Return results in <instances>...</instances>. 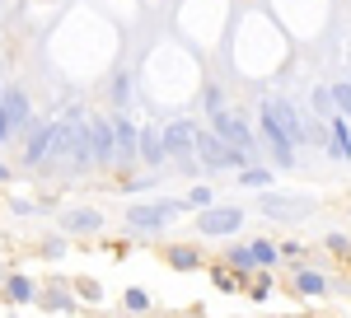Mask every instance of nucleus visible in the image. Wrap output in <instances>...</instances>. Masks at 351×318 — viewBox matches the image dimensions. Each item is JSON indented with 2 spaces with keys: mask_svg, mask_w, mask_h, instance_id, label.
I'll return each instance as SVG.
<instances>
[{
  "mask_svg": "<svg viewBox=\"0 0 351 318\" xmlns=\"http://www.w3.org/2000/svg\"><path fill=\"white\" fill-rule=\"evenodd\" d=\"M197 159H202V169H206V173H239V169L253 164L239 145L220 140L211 127H197Z\"/></svg>",
  "mask_w": 351,
  "mask_h": 318,
  "instance_id": "f257e3e1",
  "label": "nucleus"
},
{
  "mask_svg": "<svg viewBox=\"0 0 351 318\" xmlns=\"http://www.w3.org/2000/svg\"><path fill=\"white\" fill-rule=\"evenodd\" d=\"M183 211H188L183 197H169V201H164V197L160 201H132V206H127V230H136L141 238L145 234H164Z\"/></svg>",
  "mask_w": 351,
  "mask_h": 318,
  "instance_id": "f03ea898",
  "label": "nucleus"
},
{
  "mask_svg": "<svg viewBox=\"0 0 351 318\" xmlns=\"http://www.w3.org/2000/svg\"><path fill=\"white\" fill-rule=\"evenodd\" d=\"M211 132L220 136V140H230V145H239L243 155L253 159H263V145H258V127L243 117L239 108H220V112H211Z\"/></svg>",
  "mask_w": 351,
  "mask_h": 318,
  "instance_id": "7ed1b4c3",
  "label": "nucleus"
},
{
  "mask_svg": "<svg viewBox=\"0 0 351 318\" xmlns=\"http://www.w3.org/2000/svg\"><path fill=\"white\" fill-rule=\"evenodd\" d=\"M108 122H112V145H117V169L127 178L136 164H141V122L132 117V108H112Z\"/></svg>",
  "mask_w": 351,
  "mask_h": 318,
  "instance_id": "20e7f679",
  "label": "nucleus"
},
{
  "mask_svg": "<svg viewBox=\"0 0 351 318\" xmlns=\"http://www.w3.org/2000/svg\"><path fill=\"white\" fill-rule=\"evenodd\" d=\"M253 127H258V136H263L267 155L276 159V169H291V164H295V140L276 127V117H271V103H267V99L258 103V122H253Z\"/></svg>",
  "mask_w": 351,
  "mask_h": 318,
  "instance_id": "39448f33",
  "label": "nucleus"
},
{
  "mask_svg": "<svg viewBox=\"0 0 351 318\" xmlns=\"http://www.w3.org/2000/svg\"><path fill=\"white\" fill-rule=\"evenodd\" d=\"M164 150H169V159H178L188 169L192 159H197V122H188V117L164 122Z\"/></svg>",
  "mask_w": 351,
  "mask_h": 318,
  "instance_id": "423d86ee",
  "label": "nucleus"
},
{
  "mask_svg": "<svg viewBox=\"0 0 351 318\" xmlns=\"http://www.w3.org/2000/svg\"><path fill=\"white\" fill-rule=\"evenodd\" d=\"M84 136H89V150H94V169H117V145H112V122L108 117H89L84 122Z\"/></svg>",
  "mask_w": 351,
  "mask_h": 318,
  "instance_id": "0eeeda50",
  "label": "nucleus"
},
{
  "mask_svg": "<svg viewBox=\"0 0 351 318\" xmlns=\"http://www.w3.org/2000/svg\"><path fill=\"white\" fill-rule=\"evenodd\" d=\"M239 225H243L239 206H211V211H197V234H202V238L239 234Z\"/></svg>",
  "mask_w": 351,
  "mask_h": 318,
  "instance_id": "6e6552de",
  "label": "nucleus"
},
{
  "mask_svg": "<svg viewBox=\"0 0 351 318\" xmlns=\"http://www.w3.org/2000/svg\"><path fill=\"white\" fill-rule=\"evenodd\" d=\"M258 211L271 215V220H300V215L314 211V197H300V201H295L291 192H276V187H271V192L258 197Z\"/></svg>",
  "mask_w": 351,
  "mask_h": 318,
  "instance_id": "1a4fd4ad",
  "label": "nucleus"
},
{
  "mask_svg": "<svg viewBox=\"0 0 351 318\" xmlns=\"http://www.w3.org/2000/svg\"><path fill=\"white\" fill-rule=\"evenodd\" d=\"M38 304H43L47 314H80V295H75V286H66L61 276L38 291Z\"/></svg>",
  "mask_w": 351,
  "mask_h": 318,
  "instance_id": "9d476101",
  "label": "nucleus"
},
{
  "mask_svg": "<svg viewBox=\"0 0 351 318\" xmlns=\"http://www.w3.org/2000/svg\"><path fill=\"white\" fill-rule=\"evenodd\" d=\"M61 230L66 234H84V238L104 234V211L99 206H71V211H61Z\"/></svg>",
  "mask_w": 351,
  "mask_h": 318,
  "instance_id": "9b49d317",
  "label": "nucleus"
},
{
  "mask_svg": "<svg viewBox=\"0 0 351 318\" xmlns=\"http://www.w3.org/2000/svg\"><path fill=\"white\" fill-rule=\"evenodd\" d=\"M52 132H56V122H33V127L24 132V164H28V169L47 164V150H52Z\"/></svg>",
  "mask_w": 351,
  "mask_h": 318,
  "instance_id": "f8f14e48",
  "label": "nucleus"
},
{
  "mask_svg": "<svg viewBox=\"0 0 351 318\" xmlns=\"http://www.w3.org/2000/svg\"><path fill=\"white\" fill-rule=\"evenodd\" d=\"M291 286H295L300 299H319V295L332 291V281H328V271H319L314 262H300L295 271H291Z\"/></svg>",
  "mask_w": 351,
  "mask_h": 318,
  "instance_id": "ddd939ff",
  "label": "nucleus"
},
{
  "mask_svg": "<svg viewBox=\"0 0 351 318\" xmlns=\"http://www.w3.org/2000/svg\"><path fill=\"white\" fill-rule=\"evenodd\" d=\"M0 108H5V117L14 122V136H24L28 127H33V103H28V94L19 84H10V89L0 94Z\"/></svg>",
  "mask_w": 351,
  "mask_h": 318,
  "instance_id": "4468645a",
  "label": "nucleus"
},
{
  "mask_svg": "<svg viewBox=\"0 0 351 318\" xmlns=\"http://www.w3.org/2000/svg\"><path fill=\"white\" fill-rule=\"evenodd\" d=\"M164 267L169 271H206L202 243H164Z\"/></svg>",
  "mask_w": 351,
  "mask_h": 318,
  "instance_id": "2eb2a0df",
  "label": "nucleus"
},
{
  "mask_svg": "<svg viewBox=\"0 0 351 318\" xmlns=\"http://www.w3.org/2000/svg\"><path fill=\"white\" fill-rule=\"evenodd\" d=\"M38 291H43V286H38L28 271H10L5 286H0V295H5L10 304H38Z\"/></svg>",
  "mask_w": 351,
  "mask_h": 318,
  "instance_id": "dca6fc26",
  "label": "nucleus"
},
{
  "mask_svg": "<svg viewBox=\"0 0 351 318\" xmlns=\"http://www.w3.org/2000/svg\"><path fill=\"white\" fill-rule=\"evenodd\" d=\"M169 150H164V127L155 122H141V164H150V169H160Z\"/></svg>",
  "mask_w": 351,
  "mask_h": 318,
  "instance_id": "f3484780",
  "label": "nucleus"
},
{
  "mask_svg": "<svg viewBox=\"0 0 351 318\" xmlns=\"http://www.w3.org/2000/svg\"><path fill=\"white\" fill-rule=\"evenodd\" d=\"M332 159H351V127H347V117L342 112H332L328 117V145H324Z\"/></svg>",
  "mask_w": 351,
  "mask_h": 318,
  "instance_id": "a211bd4d",
  "label": "nucleus"
},
{
  "mask_svg": "<svg viewBox=\"0 0 351 318\" xmlns=\"http://www.w3.org/2000/svg\"><path fill=\"white\" fill-rule=\"evenodd\" d=\"M220 262H225V267H234V271H239L243 281H248V276H258V271H263V267H258V258H253V243H230V248H225V258H220Z\"/></svg>",
  "mask_w": 351,
  "mask_h": 318,
  "instance_id": "6ab92c4d",
  "label": "nucleus"
},
{
  "mask_svg": "<svg viewBox=\"0 0 351 318\" xmlns=\"http://www.w3.org/2000/svg\"><path fill=\"white\" fill-rule=\"evenodd\" d=\"M206 271H211V286H216L220 295H239V291H248V281H243V276L234 271V267H225V262H211Z\"/></svg>",
  "mask_w": 351,
  "mask_h": 318,
  "instance_id": "aec40b11",
  "label": "nucleus"
},
{
  "mask_svg": "<svg viewBox=\"0 0 351 318\" xmlns=\"http://www.w3.org/2000/svg\"><path fill=\"white\" fill-rule=\"evenodd\" d=\"M271 169H263V164H248V169H239V187H248V192H271Z\"/></svg>",
  "mask_w": 351,
  "mask_h": 318,
  "instance_id": "412c9836",
  "label": "nucleus"
},
{
  "mask_svg": "<svg viewBox=\"0 0 351 318\" xmlns=\"http://www.w3.org/2000/svg\"><path fill=\"white\" fill-rule=\"evenodd\" d=\"M122 314H127V318H145V314H150V291L127 286V291H122Z\"/></svg>",
  "mask_w": 351,
  "mask_h": 318,
  "instance_id": "4be33fe9",
  "label": "nucleus"
},
{
  "mask_svg": "<svg viewBox=\"0 0 351 318\" xmlns=\"http://www.w3.org/2000/svg\"><path fill=\"white\" fill-rule=\"evenodd\" d=\"M253 258H258L263 271H276L281 267V243L276 238H253Z\"/></svg>",
  "mask_w": 351,
  "mask_h": 318,
  "instance_id": "5701e85b",
  "label": "nucleus"
},
{
  "mask_svg": "<svg viewBox=\"0 0 351 318\" xmlns=\"http://www.w3.org/2000/svg\"><path fill=\"white\" fill-rule=\"evenodd\" d=\"M183 206H188V211H211V206H216V187L211 183H192L188 197H183Z\"/></svg>",
  "mask_w": 351,
  "mask_h": 318,
  "instance_id": "b1692460",
  "label": "nucleus"
},
{
  "mask_svg": "<svg viewBox=\"0 0 351 318\" xmlns=\"http://www.w3.org/2000/svg\"><path fill=\"white\" fill-rule=\"evenodd\" d=\"M132 99H136V75L132 71L112 75V108H132Z\"/></svg>",
  "mask_w": 351,
  "mask_h": 318,
  "instance_id": "393cba45",
  "label": "nucleus"
},
{
  "mask_svg": "<svg viewBox=\"0 0 351 318\" xmlns=\"http://www.w3.org/2000/svg\"><path fill=\"white\" fill-rule=\"evenodd\" d=\"M155 187H160V169H150V173H127V178H122V192H127V197L155 192Z\"/></svg>",
  "mask_w": 351,
  "mask_h": 318,
  "instance_id": "a878e982",
  "label": "nucleus"
},
{
  "mask_svg": "<svg viewBox=\"0 0 351 318\" xmlns=\"http://www.w3.org/2000/svg\"><path fill=\"white\" fill-rule=\"evenodd\" d=\"M324 248L332 253V258L351 262V234H347V230H332V234H324Z\"/></svg>",
  "mask_w": 351,
  "mask_h": 318,
  "instance_id": "bb28decb",
  "label": "nucleus"
},
{
  "mask_svg": "<svg viewBox=\"0 0 351 318\" xmlns=\"http://www.w3.org/2000/svg\"><path fill=\"white\" fill-rule=\"evenodd\" d=\"M309 99H314V112H324V122L337 112V103H332V84H314V89H309Z\"/></svg>",
  "mask_w": 351,
  "mask_h": 318,
  "instance_id": "cd10ccee",
  "label": "nucleus"
},
{
  "mask_svg": "<svg viewBox=\"0 0 351 318\" xmlns=\"http://www.w3.org/2000/svg\"><path fill=\"white\" fill-rule=\"evenodd\" d=\"M271 281H276V271H258V276L248 281V299H258V304H263V299L271 295Z\"/></svg>",
  "mask_w": 351,
  "mask_h": 318,
  "instance_id": "c85d7f7f",
  "label": "nucleus"
},
{
  "mask_svg": "<svg viewBox=\"0 0 351 318\" xmlns=\"http://www.w3.org/2000/svg\"><path fill=\"white\" fill-rule=\"evenodd\" d=\"M202 108H206V117L220 112V108H230L225 103V89H220V84H206V89H202Z\"/></svg>",
  "mask_w": 351,
  "mask_h": 318,
  "instance_id": "c756f323",
  "label": "nucleus"
},
{
  "mask_svg": "<svg viewBox=\"0 0 351 318\" xmlns=\"http://www.w3.org/2000/svg\"><path fill=\"white\" fill-rule=\"evenodd\" d=\"M75 295H80V304H99V299H104V286L89 281V276H80V281H75Z\"/></svg>",
  "mask_w": 351,
  "mask_h": 318,
  "instance_id": "7c9ffc66",
  "label": "nucleus"
},
{
  "mask_svg": "<svg viewBox=\"0 0 351 318\" xmlns=\"http://www.w3.org/2000/svg\"><path fill=\"white\" fill-rule=\"evenodd\" d=\"M332 103H337V112L347 117V127H351V80H342V84H332Z\"/></svg>",
  "mask_w": 351,
  "mask_h": 318,
  "instance_id": "2f4dec72",
  "label": "nucleus"
},
{
  "mask_svg": "<svg viewBox=\"0 0 351 318\" xmlns=\"http://www.w3.org/2000/svg\"><path fill=\"white\" fill-rule=\"evenodd\" d=\"M38 248H43V258H66V248H71V238H66V234H47L43 243H38Z\"/></svg>",
  "mask_w": 351,
  "mask_h": 318,
  "instance_id": "473e14b6",
  "label": "nucleus"
},
{
  "mask_svg": "<svg viewBox=\"0 0 351 318\" xmlns=\"http://www.w3.org/2000/svg\"><path fill=\"white\" fill-rule=\"evenodd\" d=\"M286 258H291V262L304 258V238H286V243H281V262H286Z\"/></svg>",
  "mask_w": 351,
  "mask_h": 318,
  "instance_id": "72a5a7b5",
  "label": "nucleus"
},
{
  "mask_svg": "<svg viewBox=\"0 0 351 318\" xmlns=\"http://www.w3.org/2000/svg\"><path fill=\"white\" fill-rule=\"evenodd\" d=\"M5 140H14V122H10L5 108H0V145H5Z\"/></svg>",
  "mask_w": 351,
  "mask_h": 318,
  "instance_id": "f704fd0d",
  "label": "nucleus"
},
{
  "mask_svg": "<svg viewBox=\"0 0 351 318\" xmlns=\"http://www.w3.org/2000/svg\"><path fill=\"white\" fill-rule=\"evenodd\" d=\"M10 178H14V169H10V164H0V183H10Z\"/></svg>",
  "mask_w": 351,
  "mask_h": 318,
  "instance_id": "c9c22d12",
  "label": "nucleus"
},
{
  "mask_svg": "<svg viewBox=\"0 0 351 318\" xmlns=\"http://www.w3.org/2000/svg\"><path fill=\"white\" fill-rule=\"evenodd\" d=\"M183 318H206V314H202V309H188V314H183Z\"/></svg>",
  "mask_w": 351,
  "mask_h": 318,
  "instance_id": "e433bc0d",
  "label": "nucleus"
},
{
  "mask_svg": "<svg viewBox=\"0 0 351 318\" xmlns=\"http://www.w3.org/2000/svg\"><path fill=\"white\" fill-rule=\"evenodd\" d=\"M5 276H10V267H5V262H0V286H5Z\"/></svg>",
  "mask_w": 351,
  "mask_h": 318,
  "instance_id": "4c0bfd02",
  "label": "nucleus"
},
{
  "mask_svg": "<svg viewBox=\"0 0 351 318\" xmlns=\"http://www.w3.org/2000/svg\"><path fill=\"white\" fill-rule=\"evenodd\" d=\"M0 94H5V89H0Z\"/></svg>",
  "mask_w": 351,
  "mask_h": 318,
  "instance_id": "58836bf2",
  "label": "nucleus"
}]
</instances>
